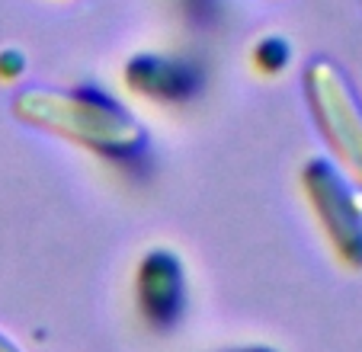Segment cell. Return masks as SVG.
I'll return each instance as SVG.
<instances>
[{"label":"cell","mask_w":362,"mask_h":352,"mask_svg":"<svg viewBox=\"0 0 362 352\" xmlns=\"http://www.w3.org/2000/svg\"><path fill=\"white\" fill-rule=\"evenodd\" d=\"M305 100L327 148L362 186V109L349 83L334 64L315 61L305 68Z\"/></svg>","instance_id":"7a4b0ae2"},{"label":"cell","mask_w":362,"mask_h":352,"mask_svg":"<svg viewBox=\"0 0 362 352\" xmlns=\"http://www.w3.org/2000/svg\"><path fill=\"white\" fill-rule=\"evenodd\" d=\"M135 301L151 330L167 333L186 314V269L170 250H151L138 263Z\"/></svg>","instance_id":"277c9868"},{"label":"cell","mask_w":362,"mask_h":352,"mask_svg":"<svg viewBox=\"0 0 362 352\" xmlns=\"http://www.w3.org/2000/svg\"><path fill=\"white\" fill-rule=\"evenodd\" d=\"M225 352H276L269 346H244V349H225Z\"/></svg>","instance_id":"30bf717a"},{"label":"cell","mask_w":362,"mask_h":352,"mask_svg":"<svg viewBox=\"0 0 362 352\" xmlns=\"http://www.w3.org/2000/svg\"><path fill=\"white\" fill-rule=\"evenodd\" d=\"M0 352H20V349H16L13 339H7L4 333H0Z\"/></svg>","instance_id":"9c48e42d"},{"label":"cell","mask_w":362,"mask_h":352,"mask_svg":"<svg viewBox=\"0 0 362 352\" xmlns=\"http://www.w3.org/2000/svg\"><path fill=\"white\" fill-rule=\"evenodd\" d=\"M186 20L199 29H212L221 20V0H180Z\"/></svg>","instance_id":"52a82bcc"},{"label":"cell","mask_w":362,"mask_h":352,"mask_svg":"<svg viewBox=\"0 0 362 352\" xmlns=\"http://www.w3.org/2000/svg\"><path fill=\"white\" fill-rule=\"evenodd\" d=\"M23 68H26V61H23L20 52H4V54H0V77H4V81L20 77Z\"/></svg>","instance_id":"ba28073f"},{"label":"cell","mask_w":362,"mask_h":352,"mask_svg":"<svg viewBox=\"0 0 362 352\" xmlns=\"http://www.w3.org/2000/svg\"><path fill=\"white\" fill-rule=\"evenodd\" d=\"M301 189L337 259L362 269V209L346 180L327 160H308L301 167Z\"/></svg>","instance_id":"3957f363"},{"label":"cell","mask_w":362,"mask_h":352,"mask_svg":"<svg viewBox=\"0 0 362 352\" xmlns=\"http://www.w3.org/2000/svg\"><path fill=\"white\" fill-rule=\"evenodd\" d=\"M125 87L141 100L180 106V102H192L205 90V71L189 58L138 54L125 64Z\"/></svg>","instance_id":"5b68a950"},{"label":"cell","mask_w":362,"mask_h":352,"mask_svg":"<svg viewBox=\"0 0 362 352\" xmlns=\"http://www.w3.org/2000/svg\"><path fill=\"white\" fill-rule=\"evenodd\" d=\"M13 115L33 129L106 157L122 170L141 167L148 160L144 129L112 96L96 90H74V93L26 90L13 100Z\"/></svg>","instance_id":"6da1fadb"},{"label":"cell","mask_w":362,"mask_h":352,"mask_svg":"<svg viewBox=\"0 0 362 352\" xmlns=\"http://www.w3.org/2000/svg\"><path fill=\"white\" fill-rule=\"evenodd\" d=\"M288 61H292V52H288V42L279 39V35L260 39V45L253 48V64L263 74H279Z\"/></svg>","instance_id":"8992f818"}]
</instances>
